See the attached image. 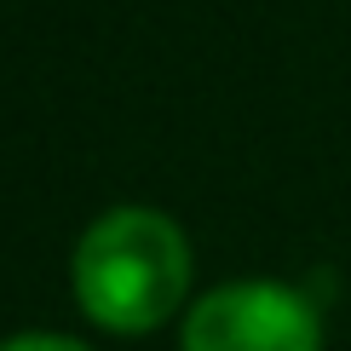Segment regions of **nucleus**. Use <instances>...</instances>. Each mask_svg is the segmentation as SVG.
<instances>
[{"mask_svg": "<svg viewBox=\"0 0 351 351\" xmlns=\"http://www.w3.org/2000/svg\"><path fill=\"white\" fill-rule=\"evenodd\" d=\"M75 305L110 334H150L184 305L190 242L156 208H110L81 230L69 259Z\"/></svg>", "mask_w": 351, "mask_h": 351, "instance_id": "nucleus-1", "label": "nucleus"}, {"mask_svg": "<svg viewBox=\"0 0 351 351\" xmlns=\"http://www.w3.org/2000/svg\"><path fill=\"white\" fill-rule=\"evenodd\" d=\"M0 351H93V346L69 340V334H12V340H0Z\"/></svg>", "mask_w": 351, "mask_h": 351, "instance_id": "nucleus-3", "label": "nucleus"}, {"mask_svg": "<svg viewBox=\"0 0 351 351\" xmlns=\"http://www.w3.org/2000/svg\"><path fill=\"white\" fill-rule=\"evenodd\" d=\"M179 351H323V317L288 282H225L190 305Z\"/></svg>", "mask_w": 351, "mask_h": 351, "instance_id": "nucleus-2", "label": "nucleus"}]
</instances>
